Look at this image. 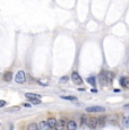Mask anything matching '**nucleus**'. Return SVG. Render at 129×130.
I'll use <instances>...</instances> for the list:
<instances>
[{"label":"nucleus","mask_w":129,"mask_h":130,"mask_svg":"<svg viewBox=\"0 0 129 130\" xmlns=\"http://www.w3.org/2000/svg\"><path fill=\"white\" fill-rule=\"evenodd\" d=\"M20 110V108L19 106H12V108H9V109H7V111H11V112H14V111H19Z\"/></svg>","instance_id":"19"},{"label":"nucleus","mask_w":129,"mask_h":130,"mask_svg":"<svg viewBox=\"0 0 129 130\" xmlns=\"http://www.w3.org/2000/svg\"><path fill=\"white\" fill-rule=\"evenodd\" d=\"M112 77H113V74H112V72L105 71V79H107V83H111V81H112Z\"/></svg>","instance_id":"13"},{"label":"nucleus","mask_w":129,"mask_h":130,"mask_svg":"<svg viewBox=\"0 0 129 130\" xmlns=\"http://www.w3.org/2000/svg\"><path fill=\"white\" fill-rule=\"evenodd\" d=\"M80 123H82V126L87 123V117H86V115H84V117H82V118H80Z\"/></svg>","instance_id":"18"},{"label":"nucleus","mask_w":129,"mask_h":130,"mask_svg":"<svg viewBox=\"0 0 129 130\" xmlns=\"http://www.w3.org/2000/svg\"><path fill=\"white\" fill-rule=\"evenodd\" d=\"M122 123H124V127L128 128L129 127V118H124L122 119Z\"/></svg>","instance_id":"16"},{"label":"nucleus","mask_w":129,"mask_h":130,"mask_svg":"<svg viewBox=\"0 0 129 130\" xmlns=\"http://www.w3.org/2000/svg\"><path fill=\"white\" fill-rule=\"evenodd\" d=\"M59 81H60L61 84L67 83V81H68V77H67V76H62V77L60 78V80H59Z\"/></svg>","instance_id":"20"},{"label":"nucleus","mask_w":129,"mask_h":130,"mask_svg":"<svg viewBox=\"0 0 129 130\" xmlns=\"http://www.w3.org/2000/svg\"><path fill=\"white\" fill-rule=\"evenodd\" d=\"M87 83L90 84V85H92V87H95V86H96V79H95V77H88Z\"/></svg>","instance_id":"12"},{"label":"nucleus","mask_w":129,"mask_h":130,"mask_svg":"<svg viewBox=\"0 0 129 130\" xmlns=\"http://www.w3.org/2000/svg\"><path fill=\"white\" fill-rule=\"evenodd\" d=\"M7 104V102L6 101H3V100H0V108H3V106Z\"/></svg>","instance_id":"23"},{"label":"nucleus","mask_w":129,"mask_h":130,"mask_svg":"<svg viewBox=\"0 0 129 130\" xmlns=\"http://www.w3.org/2000/svg\"><path fill=\"white\" fill-rule=\"evenodd\" d=\"M12 79V74H11V71H6L5 74H3V80L5 81H10Z\"/></svg>","instance_id":"11"},{"label":"nucleus","mask_w":129,"mask_h":130,"mask_svg":"<svg viewBox=\"0 0 129 130\" xmlns=\"http://www.w3.org/2000/svg\"><path fill=\"white\" fill-rule=\"evenodd\" d=\"M39 129L40 130H51L46 121H41V122L39 123Z\"/></svg>","instance_id":"7"},{"label":"nucleus","mask_w":129,"mask_h":130,"mask_svg":"<svg viewBox=\"0 0 129 130\" xmlns=\"http://www.w3.org/2000/svg\"><path fill=\"white\" fill-rule=\"evenodd\" d=\"M100 81L102 83V85L107 84V79H105V71H102V74H100Z\"/></svg>","instance_id":"14"},{"label":"nucleus","mask_w":129,"mask_h":130,"mask_svg":"<svg viewBox=\"0 0 129 130\" xmlns=\"http://www.w3.org/2000/svg\"><path fill=\"white\" fill-rule=\"evenodd\" d=\"M76 129H77V123L75 121L71 120L67 123V130H76Z\"/></svg>","instance_id":"9"},{"label":"nucleus","mask_w":129,"mask_h":130,"mask_svg":"<svg viewBox=\"0 0 129 130\" xmlns=\"http://www.w3.org/2000/svg\"><path fill=\"white\" fill-rule=\"evenodd\" d=\"M39 84H40V85H42V86H46L48 84H49V81H48V80H43V79H40Z\"/></svg>","instance_id":"21"},{"label":"nucleus","mask_w":129,"mask_h":130,"mask_svg":"<svg viewBox=\"0 0 129 130\" xmlns=\"http://www.w3.org/2000/svg\"><path fill=\"white\" fill-rule=\"evenodd\" d=\"M120 85L125 88H129V77H121L120 78Z\"/></svg>","instance_id":"5"},{"label":"nucleus","mask_w":129,"mask_h":130,"mask_svg":"<svg viewBox=\"0 0 129 130\" xmlns=\"http://www.w3.org/2000/svg\"><path fill=\"white\" fill-rule=\"evenodd\" d=\"M71 80L76 85H82L83 84V79H82V77L79 76V74H78L77 71H74L73 74H71Z\"/></svg>","instance_id":"2"},{"label":"nucleus","mask_w":129,"mask_h":130,"mask_svg":"<svg viewBox=\"0 0 129 130\" xmlns=\"http://www.w3.org/2000/svg\"><path fill=\"white\" fill-rule=\"evenodd\" d=\"M48 125H49V127H50V129H54L56 128V125H57V120H56V118H49L48 119Z\"/></svg>","instance_id":"6"},{"label":"nucleus","mask_w":129,"mask_h":130,"mask_svg":"<svg viewBox=\"0 0 129 130\" xmlns=\"http://www.w3.org/2000/svg\"><path fill=\"white\" fill-rule=\"evenodd\" d=\"M31 102L33 104H41V101H40V98H34V100H31Z\"/></svg>","instance_id":"22"},{"label":"nucleus","mask_w":129,"mask_h":130,"mask_svg":"<svg viewBox=\"0 0 129 130\" xmlns=\"http://www.w3.org/2000/svg\"><path fill=\"white\" fill-rule=\"evenodd\" d=\"M23 106H25V108H32V104L31 103H23Z\"/></svg>","instance_id":"24"},{"label":"nucleus","mask_w":129,"mask_h":130,"mask_svg":"<svg viewBox=\"0 0 129 130\" xmlns=\"http://www.w3.org/2000/svg\"><path fill=\"white\" fill-rule=\"evenodd\" d=\"M87 125H88V127H90L91 129H95V128L99 126V119L92 117V118H90L87 120Z\"/></svg>","instance_id":"4"},{"label":"nucleus","mask_w":129,"mask_h":130,"mask_svg":"<svg viewBox=\"0 0 129 130\" xmlns=\"http://www.w3.org/2000/svg\"><path fill=\"white\" fill-rule=\"evenodd\" d=\"M65 121L63 120H59L57 121V125H56V128H54V130H63V128H65Z\"/></svg>","instance_id":"10"},{"label":"nucleus","mask_w":129,"mask_h":130,"mask_svg":"<svg viewBox=\"0 0 129 130\" xmlns=\"http://www.w3.org/2000/svg\"><path fill=\"white\" fill-rule=\"evenodd\" d=\"M25 97L28 101H31V100H34V98H40L41 96H40L39 94H34V93H26L25 94Z\"/></svg>","instance_id":"8"},{"label":"nucleus","mask_w":129,"mask_h":130,"mask_svg":"<svg viewBox=\"0 0 129 130\" xmlns=\"http://www.w3.org/2000/svg\"><path fill=\"white\" fill-rule=\"evenodd\" d=\"M27 130H39V126H37L36 123H31V125H28V127H27Z\"/></svg>","instance_id":"15"},{"label":"nucleus","mask_w":129,"mask_h":130,"mask_svg":"<svg viewBox=\"0 0 129 130\" xmlns=\"http://www.w3.org/2000/svg\"><path fill=\"white\" fill-rule=\"evenodd\" d=\"M25 80H26V76H25L24 71L23 70L17 71V74L15 76V81L18 84H23V83H25Z\"/></svg>","instance_id":"1"},{"label":"nucleus","mask_w":129,"mask_h":130,"mask_svg":"<svg viewBox=\"0 0 129 130\" xmlns=\"http://www.w3.org/2000/svg\"><path fill=\"white\" fill-rule=\"evenodd\" d=\"M105 109L103 106H90L86 108V112L88 113H96V112H104Z\"/></svg>","instance_id":"3"},{"label":"nucleus","mask_w":129,"mask_h":130,"mask_svg":"<svg viewBox=\"0 0 129 130\" xmlns=\"http://www.w3.org/2000/svg\"><path fill=\"white\" fill-rule=\"evenodd\" d=\"M61 98H62V100H69V101H76L77 100L75 96H61Z\"/></svg>","instance_id":"17"}]
</instances>
